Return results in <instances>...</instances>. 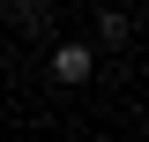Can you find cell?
I'll return each instance as SVG.
<instances>
[{"instance_id":"cell-1","label":"cell","mask_w":149,"mask_h":142,"mask_svg":"<svg viewBox=\"0 0 149 142\" xmlns=\"http://www.w3.org/2000/svg\"><path fill=\"white\" fill-rule=\"evenodd\" d=\"M90 75H97V45H82V37L52 45V82H60V90H82Z\"/></svg>"},{"instance_id":"cell-2","label":"cell","mask_w":149,"mask_h":142,"mask_svg":"<svg viewBox=\"0 0 149 142\" xmlns=\"http://www.w3.org/2000/svg\"><path fill=\"white\" fill-rule=\"evenodd\" d=\"M127 37H134V15H127V8H104V15H97V45H104V53H119Z\"/></svg>"},{"instance_id":"cell-3","label":"cell","mask_w":149,"mask_h":142,"mask_svg":"<svg viewBox=\"0 0 149 142\" xmlns=\"http://www.w3.org/2000/svg\"><path fill=\"white\" fill-rule=\"evenodd\" d=\"M8 22H22V30H37V0H8Z\"/></svg>"}]
</instances>
